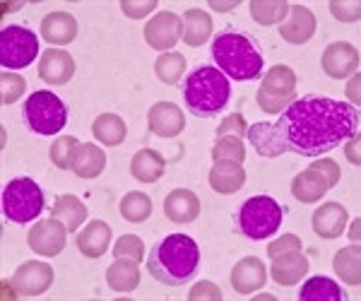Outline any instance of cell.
<instances>
[{
	"mask_svg": "<svg viewBox=\"0 0 361 301\" xmlns=\"http://www.w3.org/2000/svg\"><path fill=\"white\" fill-rule=\"evenodd\" d=\"M229 280H231V287L236 289V294H253V292H258L260 287H265L267 270L260 258L246 256L234 265Z\"/></svg>",
	"mask_w": 361,
	"mask_h": 301,
	"instance_id": "e0dca14e",
	"label": "cell"
},
{
	"mask_svg": "<svg viewBox=\"0 0 361 301\" xmlns=\"http://www.w3.org/2000/svg\"><path fill=\"white\" fill-rule=\"evenodd\" d=\"M154 75L164 85H178L180 75H185V58L176 54V51L161 54L154 63Z\"/></svg>",
	"mask_w": 361,
	"mask_h": 301,
	"instance_id": "e575fe53",
	"label": "cell"
},
{
	"mask_svg": "<svg viewBox=\"0 0 361 301\" xmlns=\"http://www.w3.org/2000/svg\"><path fill=\"white\" fill-rule=\"evenodd\" d=\"M188 299H212V301H219L222 299V289H219L214 282H209V280H202V282H197V285L190 289V294H188Z\"/></svg>",
	"mask_w": 361,
	"mask_h": 301,
	"instance_id": "f6af8a7d",
	"label": "cell"
},
{
	"mask_svg": "<svg viewBox=\"0 0 361 301\" xmlns=\"http://www.w3.org/2000/svg\"><path fill=\"white\" fill-rule=\"evenodd\" d=\"M347 227V210L340 202H325L313 212V231L320 239H337L345 234Z\"/></svg>",
	"mask_w": 361,
	"mask_h": 301,
	"instance_id": "7402d4cb",
	"label": "cell"
},
{
	"mask_svg": "<svg viewBox=\"0 0 361 301\" xmlns=\"http://www.w3.org/2000/svg\"><path fill=\"white\" fill-rule=\"evenodd\" d=\"M212 159L238 161V164H243V159H246V147H243L241 137H234V135L217 137V142H214V147H212Z\"/></svg>",
	"mask_w": 361,
	"mask_h": 301,
	"instance_id": "8d00e7d4",
	"label": "cell"
},
{
	"mask_svg": "<svg viewBox=\"0 0 361 301\" xmlns=\"http://www.w3.org/2000/svg\"><path fill=\"white\" fill-rule=\"evenodd\" d=\"M54 285V268L42 260H27L15 270L10 287L17 297H39Z\"/></svg>",
	"mask_w": 361,
	"mask_h": 301,
	"instance_id": "7c38bea8",
	"label": "cell"
},
{
	"mask_svg": "<svg viewBox=\"0 0 361 301\" xmlns=\"http://www.w3.org/2000/svg\"><path fill=\"white\" fill-rule=\"evenodd\" d=\"M147 128L159 137H176L185 128V116L171 102H157L147 111Z\"/></svg>",
	"mask_w": 361,
	"mask_h": 301,
	"instance_id": "9a60e30c",
	"label": "cell"
},
{
	"mask_svg": "<svg viewBox=\"0 0 361 301\" xmlns=\"http://www.w3.org/2000/svg\"><path fill=\"white\" fill-rule=\"evenodd\" d=\"M87 207H85V202L78 198V195H58V198L54 200V205H51V217H56V219H61L63 224H66V229L68 231H75V229H80L85 224V219H87Z\"/></svg>",
	"mask_w": 361,
	"mask_h": 301,
	"instance_id": "f1b7e54d",
	"label": "cell"
},
{
	"mask_svg": "<svg viewBox=\"0 0 361 301\" xmlns=\"http://www.w3.org/2000/svg\"><path fill=\"white\" fill-rule=\"evenodd\" d=\"M352 78H354V80L347 85V97L354 102L352 106H359V75H352Z\"/></svg>",
	"mask_w": 361,
	"mask_h": 301,
	"instance_id": "7dc6e473",
	"label": "cell"
},
{
	"mask_svg": "<svg viewBox=\"0 0 361 301\" xmlns=\"http://www.w3.org/2000/svg\"><path fill=\"white\" fill-rule=\"evenodd\" d=\"M209 8L212 10H219V13H224V10H234V8H238V0H234V3H209Z\"/></svg>",
	"mask_w": 361,
	"mask_h": 301,
	"instance_id": "c3c4849f",
	"label": "cell"
},
{
	"mask_svg": "<svg viewBox=\"0 0 361 301\" xmlns=\"http://www.w3.org/2000/svg\"><path fill=\"white\" fill-rule=\"evenodd\" d=\"M75 75V58L63 49H46L39 58V78L46 85H66Z\"/></svg>",
	"mask_w": 361,
	"mask_h": 301,
	"instance_id": "2e32d148",
	"label": "cell"
},
{
	"mask_svg": "<svg viewBox=\"0 0 361 301\" xmlns=\"http://www.w3.org/2000/svg\"><path fill=\"white\" fill-rule=\"evenodd\" d=\"M42 37L49 44L68 46L78 37V20L70 13H51L42 22Z\"/></svg>",
	"mask_w": 361,
	"mask_h": 301,
	"instance_id": "603a6c76",
	"label": "cell"
},
{
	"mask_svg": "<svg viewBox=\"0 0 361 301\" xmlns=\"http://www.w3.org/2000/svg\"><path fill=\"white\" fill-rule=\"evenodd\" d=\"M200 246L185 234H169L147 256V273L166 287H183L197 275Z\"/></svg>",
	"mask_w": 361,
	"mask_h": 301,
	"instance_id": "7a4b0ae2",
	"label": "cell"
},
{
	"mask_svg": "<svg viewBox=\"0 0 361 301\" xmlns=\"http://www.w3.org/2000/svg\"><path fill=\"white\" fill-rule=\"evenodd\" d=\"M145 42L154 51H171L183 37V17L171 10H161L145 25Z\"/></svg>",
	"mask_w": 361,
	"mask_h": 301,
	"instance_id": "30bf717a",
	"label": "cell"
},
{
	"mask_svg": "<svg viewBox=\"0 0 361 301\" xmlns=\"http://www.w3.org/2000/svg\"><path fill=\"white\" fill-rule=\"evenodd\" d=\"M357 106L325 97H304L289 104L275 123H255L246 137L260 157L272 159L284 152L320 157L349 137L359 135Z\"/></svg>",
	"mask_w": 361,
	"mask_h": 301,
	"instance_id": "6da1fadb",
	"label": "cell"
},
{
	"mask_svg": "<svg viewBox=\"0 0 361 301\" xmlns=\"http://www.w3.org/2000/svg\"><path fill=\"white\" fill-rule=\"evenodd\" d=\"M212 58L217 70L236 82H250L263 78V56L246 34L224 32L212 42Z\"/></svg>",
	"mask_w": 361,
	"mask_h": 301,
	"instance_id": "3957f363",
	"label": "cell"
},
{
	"mask_svg": "<svg viewBox=\"0 0 361 301\" xmlns=\"http://www.w3.org/2000/svg\"><path fill=\"white\" fill-rule=\"evenodd\" d=\"M164 215L171 219L173 224H190L200 215V200H197V195L193 190L176 188L166 195Z\"/></svg>",
	"mask_w": 361,
	"mask_h": 301,
	"instance_id": "ffe728a7",
	"label": "cell"
},
{
	"mask_svg": "<svg viewBox=\"0 0 361 301\" xmlns=\"http://www.w3.org/2000/svg\"><path fill=\"white\" fill-rule=\"evenodd\" d=\"M333 268L345 285L359 287L361 285V248L357 244L340 248L333 258Z\"/></svg>",
	"mask_w": 361,
	"mask_h": 301,
	"instance_id": "f546056e",
	"label": "cell"
},
{
	"mask_svg": "<svg viewBox=\"0 0 361 301\" xmlns=\"http://www.w3.org/2000/svg\"><path fill=\"white\" fill-rule=\"evenodd\" d=\"M359 49L352 46L349 42H335L330 44L328 49L323 51V58H320V66H323V73L333 80H345L352 78V75L359 73Z\"/></svg>",
	"mask_w": 361,
	"mask_h": 301,
	"instance_id": "4fadbf2b",
	"label": "cell"
},
{
	"mask_svg": "<svg viewBox=\"0 0 361 301\" xmlns=\"http://www.w3.org/2000/svg\"><path fill=\"white\" fill-rule=\"evenodd\" d=\"M304 248V244H301V239L296 234H282L277 241H272L270 246H267V256L272 258H277V256H282V253H289V251H301Z\"/></svg>",
	"mask_w": 361,
	"mask_h": 301,
	"instance_id": "7bdbcfd3",
	"label": "cell"
},
{
	"mask_svg": "<svg viewBox=\"0 0 361 301\" xmlns=\"http://www.w3.org/2000/svg\"><path fill=\"white\" fill-rule=\"evenodd\" d=\"M248 133V123L241 113H229L226 118L219 123L217 128V137H226V135H234V137H243Z\"/></svg>",
	"mask_w": 361,
	"mask_h": 301,
	"instance_id": "60d3db41",
	"label": "cell"
},
{
	"mask_svg": "<svg viewBox=\"0 0 361 301\" xmlns=\"http://www.w3.org/2000/svg\"><path fill=\"white\" fill-rule=\"evenodd\" d=\"M328 190H330L328 183H325L323 178L318 176V171H313L311 166H308L306 171H301L299 176H294V181H292L294 198L299 202H306V205L320 200L325 193H328Z\"/></svg>",
	"mask_w": 361,
	"mask_h": 301,
	"instance_id": "4dcf8cb0",
	"label": "cell"
},
{
	"mask_svg": "<svg viewBox=\"0 0 361 301\" xmlns=\"http://www.w3.org/2000/svg\"><path fill=\"white\" fill-rule=\"evenodd\" d=\"M104 169H106V152L94 142H80L78 154L73 159V171L80 178H97Z\"/></svg>",
	"mask_w": 361,
	"mask_h": 301,
	"instance_id": "4316f807",
	"label": "cell"
},
{
	"mask_svg": "<svg viewBox=\"0 0 361 301\" xmlns=\"http://www.w3.org/2000/svg\"><path fill=\"white\" fill-rule=\"evenodd\" d=\"M359 140H361V137L354 135V137H349V142H347V159L352 161L354 166L361 164V159H359Z\"/></svg>",
	"mask_w": 361,
	"mask_h": 301,
	"instance_id": "bcb514c9",
	"label": "cell"
},
{
	"mask_svg": "<svg viewBox=\"0 0 361 301\" xmlns=\"http://www.w3.org/2000/svg\"><path fill=\"white\" fill-rule=\"evenodd\" d=\"M231 87L222 70L212 66H200L185 78L183 99L188 111L197 118H212L229 104Z\"/></svg>",
	"mask_w": 361,
	"mask_h": 301,
	"instance_id": "277c9868",
	"label": "cell"
},
{
	"mask_svg": "<svg viewBox=\"0 0 361 301\" xmlns=\"http://www.w3.org/2000/svg\"><path fill=\"white\" fill-rule=\"evenodd\" d=\"M111 236H114L111 227H109L106 222H102V219H94V222H90L82 231H80L75 244H78V251L82 253L85 258L97 260L109 251Z\"/></svg>",
	"mask_w": 361,
	"mask_h": 301,
	"instance_id": "ac0fdd59",
	"label": "cell"
},
{
	"mask_svg": "<svg viewBox=\"0 0 361 301\" xmlns=\"http://www.w3.org/2000/svg\"><path fill=\"white\" fill-rule=\"evenodd\" d=\"M121 10H123L126 17L130 20H142L145 15H149L152 10H157V0H140V3H133V0H123L121 3Z\"/></svg>",
	"mask_w": 361,
	"mask_h": 301,
	"instance_id": "ee69618b",
	"label": "cell"
},
{
	"mask_svg": "<svg viewBox=\"0 0 361 301\" xmlns=\"http://www.w3.org/2000/svg\"><path fill=\"white\" fill-rule=\"evenodd\" d=\"M301 301H342L345 299V292L330 277H311V280L304 282L299 292Z\"/></svg>",
	"mask_w": 361,
	"mask_h": 301,
	"instance_id": "1f68e13d",
	"label": "cell"
},
{
	"mask_svg": "<svg viewBox=\"0 0 361 301\" xmlns=\"http://www.w3.org/2000/svg\"><path fill=\"white\" fill-rule=\"evenodd\" d=\"M359 219H354V224H352V229H349V239H352V241H357L359 239Z\"/></svg>",
	"mask_w": 361,
	"mask_h": 301,
	"instance_id": "681fc988",
	"label": "cell"
},
{
	"mask_svg": "<svg viewBox=\"0 0 361 301\" xmlns=\"http://www.w3.org/2000/svg\"><path fill=\"white\" fill-rule=\"evenodd\" d=\"M207 181L214 193L231 195L236 190H241L243 183H246V169L238 161H214V166L209 169Z\"/></svg>",
	"mask_w": 361,
	"mask_h": 301,
	"instance_id": "44dd1931",
	"label": "cell"
},
{
	"mask_svg": "<svg viewBox=\"0 0 361 301\" xmlns=\"http://www.w3.org/2000/svg\"><path fill=\"white\" fill-rule=\"evenodd\" d=\"M142 239L135 234H126V236H121L118 241H116V246H114V256L116 258H133V260H142Z\"/></svg>",
	"mask_w": 361,
	"mask_h": 301,
	"instance_id": "f35d334b",
	"label": "cell"
},
{
	"mask_svg": "<svg viewBox=\"0 0 361 301\" xmlns=\"http://www.w3.org/2000/svg\"><path fill=\"white\" fill-rule=\"evenodd\" d=\"M311 169H313V171H318V176L323 178L325 183H328V188H335L337 183H340V176H342V173H340V166H337V161H335V159L323 157V159L313 161Z\"/></svg>",
	"mask_w": 361,
	"mask_h": 301,
	"instance_id": "ab89813d",
	"label": "cell"
},
{
	"mask_svg": "<svg viewBox=\"0 0 361 301\" xmlns=\"http://www.w3.org/2000/svg\"><path fill=\"white\" fill-rule=\"evenodd\" d=\"M248 8H250V17L263 27L282 25L289 15L287 0H253Z\"/></svg>",
	"mask_w": 361,
	"mask_h": 301,
	"instance_id": "d6a6232c",
	"label": "cell"
},
{
	"mask_svg": "<svg viewBox=\"0 0 361 301\" xmlns=\"http://www.w3.org/2000/svg\"><path fill=\"white\" fill-rule=\"evenodd\" d=\"M39 56V39L27 27L10 25L0 32V63L5 70H22Z\"/></svg>",
	"mask_w": 361,
	"mask_h": 301,
	"instance_id": "9c48e42d",
	"label": "cell"
},
{
	"mask_svg": "<svg viewBox=\"0 0 361 301\" xmlns=\"http://www.w3.org/2000/svg\"><path fill=\"white\" fill-rule=\"evenodd\" d=\"M106 285L121 294L133 292L140 285V263L133 258H116L106 270Z\"/></svg>",
	"mask_w": 361,
	"mask_h": 301,
	"instance_id": "484cf974",
	"label": "cell"
},
{
	"mask_svg": "<svg viewBox=\"0 0 361 301\" xmlns=\"http://www.w3.org/2000/svg\"><path fill=\"white\" fill-rule=\"evenodd\" d=\"M25 87H27V82L22 75L3 70V75H0V92H3L0 102H3L5 106H8V104H15L22 94H25Z\"/></svg>",
	"mask_w": 361,
	"mask_h": 301,
	"instance_id": "74e56055",
	"label": "cell"
},
{
	"mask_svg": "<svg viewBox=\"0 0 361 301\" xmlns=\"http://www.w3.org/2000/svg\"><path fill=\"white\" fill-rule=\"evenodd\" d=\"M66 236L68 229L61 219L51 217V219H42L37 222L27 234V244L34 253L44 258H56L61 256V251L66 248Z\"/></svg>",
	"mask_w": 361,
	"mask_h": 301,
	"instance_id": "8fae6325",
	"label": "cell"
},
{
	"mask_svg": "<svg viewBox=\"0 0 361 301\" xmlns=\"http://www.w3.org/2000/svg\"><path fill=\"white\" fill-rule=\"evenodd\" d=\"M164 169H166V161L161 157V152L149 147L135 152V157L130 161V171L140 183H157L164 176Z\"/></svg>",
	"mask_w": 361,
	"mask_h": 301,
	"instance_id": "d4e9b609",
	"label": "cell"
},
{
	"mask_svg": "<svg viewBox=\"0 0 361 301\" xmlns=\"http://www.w3.org/2000/svg\"><path fill=\"white\" fill-rule=\"evenodd\" d=\"M149 215H152V200H149V195L140 193V190H130V193L123 195V200H121V217L126 222L140 224L145 219H149Z\"/></svg>",
	"mask_w": 361,
	"mask_h": 301,
	"instance_id": "836d02e7",
	"label": "cell"
},
{
	"mask_svg": "<svg viewBox=\"0 0 361 301\" xmlns=\"http://www.w3.org/2000/svg\"><path fill=\"white\" fill-rule=\"evenodd\" d=\"M92 135L104 147H118L128 135V125L118 113H102L92 123Z\"/></svg>",
	"mask_w": 361,
	"mask_h": 301,
	"instance_id": "83f0119b",
	"label": "cell"
},
{
	"mask_svg": "<svg viewBox=\"0 0 361 301\" xmlns=\"http://www.w3.org/2000/svg\"><path fill=\"white\" fill-rule=\"evenodd\" d=\"M25 121L37 135H56L68 123V106L49 90L32 92L25 104Z\"/></svg>",
	"mask_w": 361,
	"mask_h": 301,
	"instance_id": "8992f818",
	"label": "cell"
},
{
	"mask_svg": "<svg viewBox=\"0 0 361 301\" xmlns=\"http://www.w3.org/2000/svg\"><path fill=\"white\" fill-rule=\"evenodd\" d=\"M316 15L306 8V5H289V15L287 20L279 25V37L287 44L301 46L306 42H311L313 34H316Z\"/></svg>",
	"mask_w": 361,
	"mask_h": 301,
	"instance_id": "5bb4252c",
	"label": "cell"
},
{
	"mask_svg": "<svg viewBox=\"0 0 361 301\" xmlns=\"http://www.w3.org/2000/svg\"><path fill=\"white\" fill-rule=\"evenodd\" d=\"M255 99L265 113H282L289 104L296 102V73L289 66H272L260 80Z\"/></svg>",
	"mask_w": 361,
	"mask_h": 301,
	"instance_id": "ba28073f",
	"label": "cell"
},
{
	"mask_svg": "<svg viewBox=\"0 0 361 301\" xmlns=\"http://www.w3.org/2000/svg\"><path fill=\"white\" fill-rule=\"evenodd\" d=\"M78 147H80V140L73 135H61L56 137L54 145H51L49 154H51V164L56 166V169H73V159L75 154H78Z\"/></svg>",
	"mask_w": 361,
	"mask_h": 301,
	"instance_id": "d590c367",
	"label": "cell"
},
{
	"mask_svg": "<svg viewBox=\"0 0 361 301\" xmlns=\"http://www.w3.org/2000/svg\"><path fill=\"white\" fill-rule=\"evenodd\" d=\"M44 190L32 178H13L3 190V215L15 224H27L44 210Z\"/></svg>",
	"mask_w": 361,
	"mask_h": 301,
	"instance_id": "52a82bcc",
	"label": "cell"
},
{
	"mask_svg": "<svg viewBox=\"0 0 361 301\" xmlns=\"http://www.w3.org/2000/svg\"><path fill=\"white\" fill-rule=\"evenodd\" d=\"M212 17H209L205 10H185L183 15V37H180V42H183L185 46H193V49H197V46L207 44L209 37H212Z\"/></svg>",
	"mask_w": 361,
	"mask_h": 301,
	"instance_id": "cb8c5ba5",
	"label": "cell"
},
{
	"mask_svg": "<svg viewBox=\"0 0 361 301\" xmlns=\"http://www.w3.org/2000/svg\"><path fill=\"white\" fill-rule=\"evenodd\" d=\"M236 219L243 236L253 241L270 239L282 227V205L270 195H255L243 202Z\"/></svg>",
	"mask_w": 361,
	"mask_h": 301,
	"instance_id": "5b68a950",
	"label": "cell"
},
{
	"mask_svg": "<svg viewBox=\"0 0 361 301\" xmlns=\"http://www.w3.org/2000/svg\"><path fill=\"white\" fill-rule=\"evenodd\" d=\"M272 280L282 287H294L296 282H301L308 273V258L301 251H289L282 256L272 258L270 265Z\"/></svg>",
	"mask_w": 361,
	"mask_h": 301,
	"instance_id": "d6986e66",
	"label": "cell"
},
{
	"mask_svg": "<svg viewBox=\"0 0 361 301\" xmlns=\"http://www.w3.org/2000/svg\"><path fill=\"white\" fill-rule=\"evenodd\" d=\"M330 13H333L340 22H359L361 20V3H354V0H333L330 3Z\"/></svg>",
	"mask_w": 361,
	"mask_h": 301,
	"instance_id": "b9f144b4",
	"label": "cell"
}]
</instances>
